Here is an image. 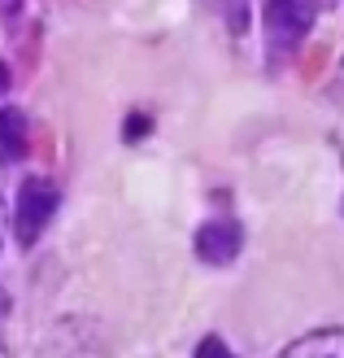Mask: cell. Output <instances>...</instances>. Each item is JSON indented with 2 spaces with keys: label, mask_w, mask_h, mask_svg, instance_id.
I'll use <instances>...</instances> for the list:
<instances>
[{
  "label": "cell",
  "mask_w": 344,
  "mask_h": 358,
  "mask_svg": "<svg viewBox=\"0 0 344 358\" xmlns=\"http://www.w3.org/2000/svg\"><path fill=\"white\" fill-rule=\"evenodd\" d=\"M240 227L231 219H209L201 231H196V258L209 262V266H227L240 258Z\"/></svg>",
  "instance_id": "3"
},
{
  "label": "cell",
  "mask_w": 344,
  "mask_h": 358,
  "mask_svg": "<svg viewBox=\"0 0 344 358\" xmlns=\"http://www.w3.org/2000/svg\"><path fill=\"white\" fill-rule=\"evenodd\" d=\"M149 127H153V122L144 118V114H135V118H126V127H122V136H126V140H140V136L149 131Z\"/></svg>",
  "instance_id": "7"
},
{
  "label": "cell",
  "mask_w": 344,
  "mask_h": 358,
  "mask_svg": "<svg viewBox=\"0 0 344 358\" xmlns=\"http://www.w3.org/2000/svg\"><path fill=\"white\" fill-rule=\"evenodd\" d=\"M5 83H9V70H5V66H0V92H5Z\"/></svg>",
  "instance_id": "8"
},
{
  "label": "cell",
  "mask_w": 344,
  "mask_h": 358,
  "mask_svg": "<svg viewBox=\"0 0 344 358\" xmlns=\"http://www.w3.org/2000/svg\"><path fill=\"white\" fill-rule=\"evenodd\" d=\"M279 358H344V328H318L292 341Z\"/></svg>",
  "instance_id": "4"
},
{
  "label": "cell",
  "mask_w": 344,
  "mask_h": 358,
  "mask_svg": "<svg viewBox=\"0 0 344 358\" xmlns=\"http://www.w3.org/2000/svg\"><path fill=\"white\" fill-rule=\"evenodd\" d=\"M52 210H57V184L44 179V175L22 179V188H17V206H13V236H17V245H35V241H40L48 219H52Z\"/></svg>",
  "instance_id": "1"
},
{
  "label": "cell",
  "mask_w": 344,
  "mask_h": 358,
  "mask_svg": "<svg viewBox=\"0 0 344 358\" xmlns=\"http://www.w3.org/2000/svg\"><path fill=\"white\" fill-rule=\"evenodd\" d=\"M22 153H27V118L17 110H0V157L17 162Z\"/></svg>",
  "instance_id": "5"
},
{
  "label": "cell",
  "mask_w": 344,
  "mask_h": 358,
  "mask_svg": "<svg viewBox=\"0 0 344 358\" xmlns=\"http://www.w3.org/2000/svg\"><path fill=\"white\" fill-rule=\"evenodd\" d=\"M310 27H314V0H270L266 5V31L279 52L297 48Z\"/></svg>",
  "instance_id": "2"
},
{
  "label": "cell",
  "mask_w": 344,
  "mask_h": 358,
  "mask_svg": "<svg viewBox=\"0 0 344 358\" xmlns=\"http://www.w3.org/2000/svg\"><path fill=\"white\" fill-rule=\"evenodd\" d=\"M196 358H235V354L218 341V336H205V341L196 345Z\"/></svg>",
  "instance_id": "6"
}]
</instances>
